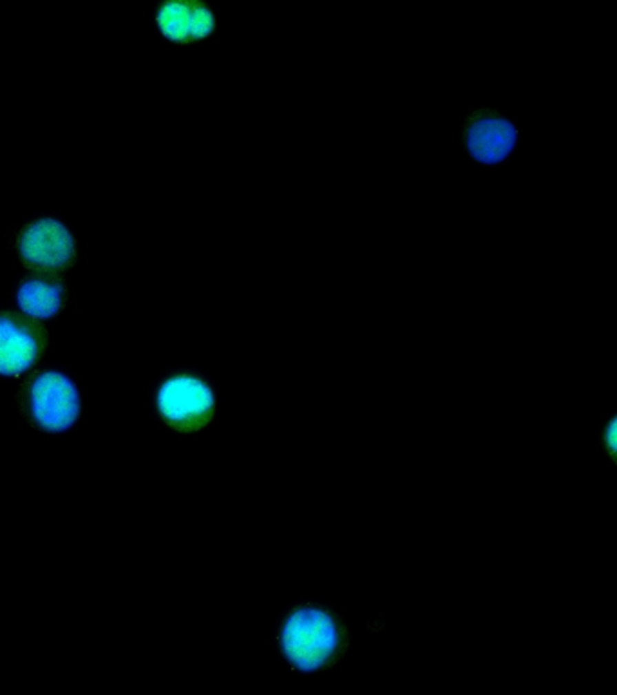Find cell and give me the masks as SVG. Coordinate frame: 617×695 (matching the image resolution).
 <instances>
[{
    "instance_id": "cell-1",
    "label": "cell",
    "mask_w": 617,
    "mask_h": 695,
    "mask_svg": "<svg viewBox=\"0 0 617 695\" xmlns=\"http://www.w3.org/2000/svg\"><path fill=\"white\" fill-rule=\"evenodd\" d=\"M348 645V630L335 614L319 605L292 608L279 630L282 656L301 672H317L339 661Z\"/></svg>"
},
{
    "instance_id": "cell-2",
    "label": "cell",
    "mask_w": 617,
    "mask_h": 695,
    "mask_svg": "<svg viewBox=\"0 0 617 695\" xmlns=\"http://www.w3.org/2000/svg\"><path fill=\"white\" fill-rule=\"evenodd\" d=\"M19 408L36 431L62 435L82 417V397L71 377L59 370H42L24 384Z\"/></svg>"
},
{
    "instance_id": "cell-3",
    "label": "cell",
    "mask_w": 617,
    "mask_h": 695,
    "mask_svg": "<svg viewBox=\"0 0 617 695\" xmlns=\"http://www.w3.org/2000/svg\"><path fill=\"white\" fill-rule=\"evenodd\" d=\"M154 408L167 428L180 435H192L209 428L216 417L218 397L205 375L198 371H172L156 389Z\"/></svg>"
},
{
    "instance_id": "cell-4",
    "label": "cell",
    "mask_w": 617,
    "mask_h": 695,
    "mask_svg": "<svg viewBox=\"0 0 617 695\" xmlns=\"http://www.w3.org/2000/svg\"><path fill=\"white\" fill-rule=\"evenodd\" d=\"M521 138L520 123L494 105L474 103L463 112L460 145L467 160L480 169L507 165L520 149Z\"/></svg>"
},
{
    "instance_id": "cell-5",
    "label": "cell",
    "mask_w": 617,
    "mask_h": 695,
    "mask_svg": "<svg viewBox=\"0 0 617 695\" xmlns=\"http://www.w3.org/2000/svg\"><path fill=\"white\" fill-rule=\"evenodd\" d=\"M22 263L36 270H65L76 256V243L62 221L42 218L30 223L19 238Z\"/></svg>"
},
{
    "instance_id": "cell-6",
    "label": "cell",
    "mask_w": 617,
    "mask_h": 695,
    "mask_svg": "<svg viewBox=\"0 0 617 695\" xmlns=\"http://www.w3.org/2000/svg\"><path fill=\"white\" fill-rule=\"evenodd\" d=\"M48 348V331L39 322L0 313V377H20L30 371Z\"/></svg>"
},
{
    "instance_id": "cell-7",
    "label": "cell",
    "mask_w": 617,
    "mask_h": 695,
    "mask_svg": "<svg viewBox=\"0 0 617 695\" xmlns=\"http://www.w3.org/2000/svg\"><path fill=\"white\" fill-rule=\"evenodd\" d=\"M158 25L167 39L178 44H192L209 39L216 31V15L201 0H170L158 10Z\"/></svg>"
},
{
    "instance_id": "cell-8",
    "label": "cell",
    "mask_w": 617,
    "mask_h": 695,
    "mask_svg": "<svg viewBox=\"0 0 617 695\" xmlns=\"http://www.w3.org/2000/svg\"><path fill=\"white\" fill-rule=\"evenodd\" d=\"M65 301V284L48 273H31L17 290V307L39 321L53 319Z\"/></svg>"
}]
</instances>
